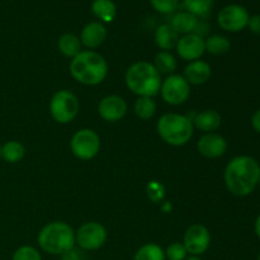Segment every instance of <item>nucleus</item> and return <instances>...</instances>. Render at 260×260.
<instances>
[{
    "instance_id": "nucleus-26",
    "label": "nucleus",
    "mask_w": 260,
    "mask_h": 260,
    "mask_svg": "<svg viewBox=\"0 0 260 260\" xmlns=\"http://www.w3.org/2000/svg\"><path fill=\"white\" fill-rule=\"evenodd\" d=\"M134 260H167L164 249L155 243L144 244L137 249Z\"/></svg>"
},
{
    "instance_id": "nucleus-19",
    "label": "nucleus",
    "mask_w": 260,
    "mask_h": 260,
    "mask_svg": "<svg viewBox=\"0 0 260 260\" xmlns=\"http://www.w3.org/2000/svg\"><path fill=\"white\" fill-rule=\"evenodd\" d=\"M198 19L196 15L190 14L189 12L184 10V12H179L172 18L170 25L177 30L178 35H189V33H194L196 28H197Z\"/></svg>"
},
{
    "instance_id": "nucleus-3",
    "label": "nucleus",
    "mask_w": 260,
    "mask_h": 260,
    "mask_svg": "<svg viewBox=\"0 0 260 260\" xmlns=\"http://www.w3.org/2000/svg\"><path fill=\"white\" fill-rule=\"evenodd\" d=\"M126 86L139 96H152L160 93L162 79L161 74L155 69L152 63L139 61L129 66L124 75Z\"/></svg>"
},
{
    "instance_id": "nucleus-1",
    "label": "nucleus",
    "mask_w": 260,
    "mask_h": 260,
    "mask_svg": "<svg viewBox=\"0 0 260 260\" xmlns=\"http://www.w3.org/2000/svg\"><path fill=\"white\" fill-rule=\"evenodd\" d=\"M260 165L249 155H239L231 159L223 172L226 188L236 197L250 196L259 185Z\"/></svg>"
},
{
    "instance_id": "nucleus-4",
    "label": "nucleus",
    "mask_w": 260,
    "mask_h": 260,
    "mask_svg": "<svg viewBox=\"0 0 260 260\" xmlns=\"http://www.w3.org/2000/svg\"><path fill=\"white\" fill-rule=\"evenodd\" d=\"M38 245L45 253L62 255L75 248V231L63 221H53L43 226L38 234Z\"/></svg>"
},
{
    "instance_id": "nucleus-30",
    "label": "nucleus",
    "mask_w": 260,
    "mask_h": 260,
    "mask_svg": "<svg viewBox=\"0 0 260 260\" xmlns=\"http://www.w3.org/2000/svg\"><path fill=\"white\" fill-rule=\"evenodd\" d=\"M12 260H42V256L33 246L23 245L14 251Z\"/></svg>"
},
{
    "instance_id": "nucleus-8",
    "label": "nucleus",
    "mask_w": 260,
    "mask_h": 260,
    "mask_svg": "<svg viewBox=\"0 0 260 260\" xmlns=\"http://www.w3.org/2000/svg\"><path fill=\"white\" fill-rule=\"evenodd\" d=\"M108 234L102 223L91 221L85 222L75 231V243L81 250L94 251L106 244Z\"/></svg>"
},
{
    "instance_id": "nucleus-29",
    "label": "nucleus",
    "mask_w": 260,
    "mask_h": 260,
    "mask_svg": "<svg viewBox=\"0 0 260 260\" xmlns=\"http://www.w3.org/2000/svg\"><path fill=\"white\" fill-rule=\"evenodd\" d=\"M146 194L151 202L154 203H160L164 201L165 198V188L157 180H151V182L147 183L146 185Z\"/></svg>"
},
{
    "instance_id": "nucleus-24",
    "label": "nucleus",
    "mask_w": 260,
    "mask_h": 260,
    "mask_svg": "<svg viewBox=\"0 0 260 260\" xmlns=\"http://www.w3.org/2000/svg\"><path fill=\"white\" fill-rule=\"evenodd\" d=\"M152 65L155 66V69L160 74H167V75H172L177 70V60H175V57L169 51H160V52H157Z\"/></svg>"
},
{
    "instance_id": "nucleus-15",
    "label": "nucleus",
    "mask_w": 260,
    "mask_h": 260,
    "mask_svg": "<svg viewBox=\"0 0 260 260\" xmlns=\"http://www.w3.org/2000/svg\"><path fill=\"white\" fill-rule=\"evenodd\" d=\"M80 42L81 45L85 46L86 48L99 47L107 38V28L103 23L101 22H90L81 29L80 33Z\"/></svg>"
},
{
    "instance_id": "nucleus-5",
    "label": "nucleus",
    "mask_w": 260,
    "mask_h": 260,
    "mask_svg": "<svg viewBox=\"0 0 260 260\" xmlns=\"http://www.w3.org/2000/svg\"><path fill=\"white\" fill-rule=\"evenodd\" d=\"M156 129L162 141L172 146H183L193 136L194 126L192 119L184 114L167 113L157 121Z\"/></svg>"
},
{
    "instance_id": "nucleus-38",
    "label": "nucleus",
    "mask_w": 260,
    "mask_h": 260,
    "mask_svg": "<svg viewBox=\"0 0 260 260\" xmlns=\"http://www.w3.org/2000/svg\"><path fill=\"white\" fill-rule=\"evenodd\" d=\"M0 157H2V145H0Z\"/></svg>"
},
{
    "instance_id": "nucleus-40",
    "label": "nucleus",
    "mask_w": 260,
    "mask_h": 260,
    "mask_svg": "<svg viewBox=\"0 0 260 260\" xmlns=\"http://www.w3.org/2000/svg\"><path fill=\"white\" fill-rule=\"evenodd\" d=\"M259 185H260V178H259Z\"/></svg>"
},
{
    "instance_id": "nucleus-7",
    "label": "nucleus",
    "mask_w": 260,
    "mask_h": 260,
    "mask_svg": "<svg viewBox=\"0 0 260 260\" xmlns=\"http://www.w3.org/2000/svg\"><path fill=\"white\" fill-rule=\"evenodd\" d=\"M73 154L80 160H91L101 151V137L90 128H81L71 137Z\"/></svg>"
},
{
    "instance_id": "nucleus-27",
    "label": "nucleus",
    "mask_w": 260,
    "mask_h": 260,
    "mask_svg": "<svg viewBox=\"0 0 260 260\" xmlns=\"http://www.w3.org/2000/svg\"><path fill=\"white\" fill-rule=\"evenodd\" d=\"M135 113L140 119H150L156 113V103L149 96H139L135 103Z\"/></svg>"
},
{
    "instance_id": "nucleus-6",
    "label": "nucleus",
    "mask_w": 260,
    "mask_h": 260,
    "mask_svg": "<svg viewBox=\"0 0 260 260\" xmlns=\"http://www.w3.org/2000/svg\"><path fill=\"white\" fill-rule=\"evenodd\" d=\"M50 114L57 123L66 124L76 118L79 113V99L73 91L58 90L50 101Z\"/></svg>"
},
{
    "instance_id": "nucleus-35",
    "label": "nucleus",
    "mask_w": 260,
    "mask_h": 260,
    "mask_svg": "<svg viewBox=\"0 0 260 260\" xmlns=\"http://www.w3.org/2000/svg\"><path fill=\"white\" fill-rule=\"evenodd\" d=\"M160 208H161V211L164 213H170L173 210V205L169 202V201H162Z\"/></svg>"
},
{
    "instance_id": "nucleus-22",
    "label": "nucleus",
    "mask_w": 260,
    "mask_h": 260,
    "mask_svg": "<svg viewBox=\"0 0 260 260\" xmlns=\"http://www.w3.org/2000/svg\"><path fill=\"white\" fill-rule=\"evenodd\" d=\"M205 48L206 52L211 53L213 56H221L225 55L230 51L231 42L228 37L221 35H213L210 36L207 40L205 41Z\"/></svg>"
},
{
    "instance_id": "nucleus-2",
    "label": "nucleus",
    "mask_w": 260,
    "mask_h": 260,
    "mask_svg": "<svg viewBox=\"0 0 260 260\" xmlns=\"http://www.w3.org/2000/svg\"><path fill=\"white\" fill-rule=\"evenodd\" d=\"M70 74L83 85H98L108 74V63L101 53L95 51H81L70 62Z\"/></svg>"
},
{
    "instance_id": "nucleus-14",
    "label": "nucleus",
    "mask_w": 260,
    "mask_h": 260,
    "mask_svg": "<svg viewBox=\"0 0 260 260\" xmlns=\"http://www.w3.org/2000/svg\"><path fill=\"white\" fill-rule=\"evenodd\" d=\"M98 113L104 121L118 122L126 116L127 103L119 95H107L99 102Z\"/></svg>"
},
{
    "instance_id": "nucleus-9",
    "label": "nucleus",
    "mask_w": 260,
    "mask_h": 260,
    "mask_svg": "<svg viewBox=\"0 0 260 260\" xmlns=\"http://www.w3.org/2000/svg\"><path fill=\"white\" fill-rule=\"evenodd\" d=\"M160 94L165 103L170 106H180L185 103L190 95V85L183 75L172 74L162 80Z\"/></svg>"
},
{
    "instance_id": "nucleus-16",
    "label": "nucleus",
    "mask_w": 260,
    "mask_h": 260,
    "mask_svg": "<svg viewBox=\"0 0 260 260\" xmlns=\"http://www.w3.org/2000/svg\"><path fill=\"white\" fill-rule=\"evenodd\" d=\"M211 75H212V69H211L210 63L202 60L190 61L185 66L184 74H183L189 85H202L210 80Z\"/></svg>"
},
{
    "instance_id": "nucleus-36",
    "label": "nucleus",
    "mask_w": 260,
    "mask_h": 260,
    "mask_svg": "<svg viewBox=\"0 0 260 260\" xmlns=\"http://www.w3.org/2000/svg\"><path fill=\"white\" fill-rule=\"evenodd\" d=\"M254 228H255V234H256V236H258L259 240H260V215L258 216V217H256V220H255V226H254Z\"/></svg>"
},
{
    "instance_id": "nucleus-13",
    "label": "nucleus",
    "mask_w": 260,
    "mask_h": 260,
    "mask_svg": "<svg viewBox=\"0 0 260 260\" xmlns=\"http://www.w3.org/2000/svg\"><path fill=\"white\" fill-rule=\"evenodd\" d=\"M197 150L202 156L208 159H217L225 155L228 150V141L221 135L210 132L200 137L197 141Z\"/></svg>"
},
{
    "instance_id": "nucleus-37",
    "label": "nucleus",
    "mask_w": 260,
    "mask_h": 260,
    "mask_svg": "<svg viewBox=\"0 0 260 260\" xmlns=\"http://www.w3.org/2000/svg\"><path fill=\"white\" fill-rule=\"evenodd\" d=\"M185 260H202L200 258V256H194V255H190V256H188L187 259Z\"/></svg>"
},
{
    "instance_id": "nucleus-10",
    "label": "nucleus",
    "mask_w": 260,
    "mask_h": 260,
    "mask_svg": "<svg viewBox=\"0 0 260 260\" xmlns=\"http://www.w3.org/2000/svg\"><path fill=\"white\" fill-rule=\"evenodd\" d=\"M249 18L250 14L243 5L229 4L218 13L217 23L226 32L236 33L248 27Z\"/></svg>"
},
{
    "instance_id": "nucleus-20",
    "label": "nucleus",
    "mask_w": 260,
    "mask_h": 260,
    "mask_svg": "<svg viewBox=\"0 0 260 260\" xmlns=\"http://www.w3.org/2000/svg\"><path fill=\"white\" fill-rule=\"evenodd\" d=\"M91 12L101 23H111L117 17V7L113 0H94Z\"/></svg>"
},
{
    "instance_id": "nucleus-28",
    "label": "nucleus",
    "mask_w": 260,
    "mask_h": 260,
    "mask_svg": "<svg viewBox=\"0 0 260 260\" xmlns=\"http://www.w3.org/2000/svg\"><path fill=\"white\" fill-rule=\"evenodd\" d=\"M164 253L167 260H185L188 258V251L184 244L179 243V241H175V243L168 245Z\"/></svg>"
},
{
    "instance_id": "nucleus-32",
    "label": "nucleus",
    "mask_w": 260,
    "mask_h": 260,
    "mask_svg": "<svg viewBox=\"0 0 260 260\" xmlns=\"http://www.w3.org/2000/svg\"><path fill=\"white\" fill-rule=\"evenodd\" d=\"M248 28L251 33L260 36V14H255L249 18Z\"/></svg>"
},
{
    "instance_id": "nucleus-31",
    "label": "nucleus",
    "mask_w": 260,
    "mask_h": 260,
    "mask_svg": "<svg viewBox=\"0 0 260 260\" xmlns=\"http://www.w3.org/2000/svg\"><path fill=\"white\" fill-rule=\"evenodd\" d=\"M150 4L157 13L172 14L179 7V0H150Z\"/></svg>"
},
{
    "instance_id": "nucleus-17",
    "label": "nucleus",
    "mask_w": 260,
    "mask_h": 260,
    "mask_svg": "<svg viewBox=\"0 0 260 260\" xmlns=\"http://www.w3.org/2000/svg\"><path fill=\"white\" fill-rule=\"evenodd\" d=\"M190 119L193 122V126L205 134H210L218 129L222 122L221 114L215 109H205L202 112H198V113H194V116Z\"/></svg>"
},
{
    "instance_id": "nucleus-33",
    "label": "nucleus",
    "mask_w": 260,
    "mask_h": 260,
    "mask_svg": "<svg viewBox=\"0 0 260 260\" xmlns=\"http://www.w3.org/2000/svg\"><path fill=\"white\" fill-rule=\"evenodd\" d=\"M61 260H83V255L80 250L73 248L61 255Z\"/></svg>"
},
{
    "instance_id": "nucleus-34",
    "label": "nucleus",
    "mask_w": 260,
    "mask_h": 260,
    "mask_svg": "<svg viewBox=\"0 0 260 260\" xmlns=\"http://www.w3.org/2000/svg\"><path fill=\"white\" fill-rule=\"evenodd\" d=\"M251 127L254 128V131L260 134V109H258L251 117Z\"/></svg>"
},
{
    "instance_id": "nucleus-12",
    "label": "nucleus",
    "mask_w": 260,
    "mask_h": 260,
    "mask_svg": "<svg viewBox=\"0 0 260 260\" xmlns=\"http://www.w3.org/2000/svg\"><path fill=\"white\" fill-rule=\"evenodd\" d=\"M177 53L185 61L200 60L206 52L205 40L196 33H189L179 37L177 43Z\"/></svg>"
},
{
    "instance_id": "nucleus-18",
    "label": "nucleus",
    "mask_w": 260,
    "mask_h": 260,
    "mask_svg": "<svg viewBox=\"0 0 260 260\" xmlns=\"http://www.w3.org/2000/svg\"><path fill=\"white\" fill-rule=\"evenodd\" d=\"M155 43L157 47L162 51H170L177 47V43L179 41V35L177 30L170 25V23L160 24L155 30Z\"/></svg>"
},
{
    "instance_id": "nucleus-11",
    "label": "nucleus",
    "mask_w": 260,
    "mask_h": 260,
    "mask_svg": "<svg viewBox=\"0 0 260 260\" xmlns=\"http://www.w3.org/2000/svg\"><path fill=\"white\" fill-rule=\"evenodd\" d=\"M185 249L188 254L194 256H200L208 250L211 245V234L207 228L200 223L189 226L184 234L183 239Z\"/></svg>"
},
{
    "instance_id": "nucleus-39",
    "label": "nucleus",
    "mask_w": 260,
    "mask_h": 260,
    "mask_svg": "<svg viewBox=\"0 0 260 260\" xmlns=\"http://www.w3.org/2000/svg\"><path fill=\"white\" fill-rule=\"evenodd\" d=\"M256 260H260V253L258 254V256H256Z\"/></svg>"
},
{
    "instance_id": "nucleus-21",
    "label": "nucleus",
    "mask_w": 260,
    "mask_h": 260,
    "mask_svg": "<svg viewBox=\"0 0 260 260\" xmlns=\"http://www.w3.org/2000/svg\"><path fill=\"white\" fill-rule=\"evenodd\" d=\"M58 51L66 57L74 58L78 53L81 52V42L78 36L73 33H65L58 38Z\"/></svg>"
},
{
    "instance_id": "nucleus-25",
    "label": "nucleus",
    "mask_w": 260,
    "mask_h": 260,
    "mask_svg": "<svg viewBox=\"0 0 260 260\" xmlns=\"http://www.w3.org/2000/svg\"><path fill=\"white\" fill-rule=\"evenodd\" d=\"M24 155L25 149L19 141H8L2 146V157L9 164L19 162Z\"/></svg>"
},
{
    "instance_id": "nucleus-23",
    "label": "nucleus",
    "mask_w": 260,
    "mask_h": 260,
    "mask_svg": "<svg viewBox=\"0 0 260 260\" xmlns=\"http://www.w3.org/2000/svg\"><path fill=\"white\" fill-rule=\"evenodd\" d=\"M215 0H183V4L187 12L196 15L198 19H205L210 17L212 12Z\"/></svg>"
}]
</instances>
